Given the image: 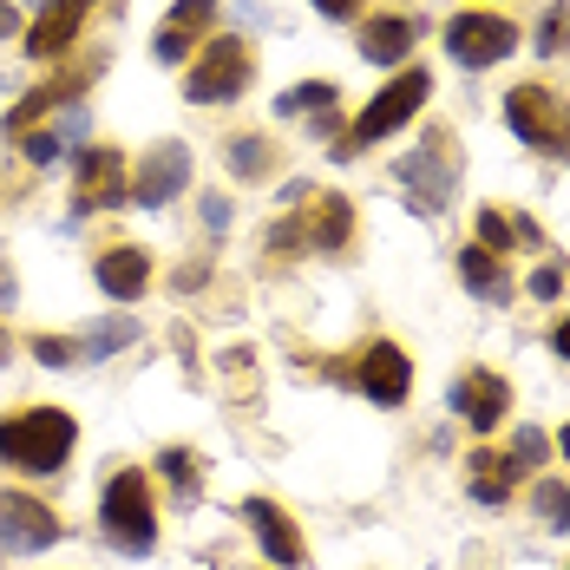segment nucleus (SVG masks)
Returning <instances> with one entry per match:
<instances>
[{
	"mask_svg": "<svg viewBox=\"0 0 570 570\" xmlns=\"http://www.w3.org/2000/svg\"><path fill=\"white\" fill-rule=\"evenodd\" d=\"M72 440H79V426L59 406H27V413L0 420V459L20 465V472H59Z\"/></svg>",
	"mask_w": 570,
	"mask_h": 570,
	"instance_id": "nucleus-1",
	"label": "nucleus"
},
{
	"mask_svg": "<svg viewBox=\"0 0 570 570\" xmlns=\"http://www.w3.org/2000/svg\"><path fill=\"white\" fill-rule=\"evenodd\" d=\"M426 92H433V79H426V66H413V72H400V79H387L374 99H367V112L354 118V131L347 138H335V158H354V151H367V145H381L387 131H400L406 118L426 106Z\"/></svg>",
	"mask_w": 570,
	"mask_h": 570,
	"instance_id": "nucleus-2",
	"label": "nucleus"
},
{
	"mask_svg": "<svg viewBox=\"0 0 570 570\" xmlns=\"http://www.w3.org/2000/svg\"><path fill=\"white\" fill-rule=\"evenodd\" d=\"M99 531L112 538L118 551H131V558H145V551L158 544L151 485H145V472H138V465H125L112 485H106V499H99Z\"/></svg>",
	"mask_w": 570,
	"mask_h": 570,
	"instance_id": "nucleus-3",
	"label": "nucleus"
},
{
	"mask_svg": "<svg viewBox=\"0 0 570 570\" xmlns=\"http://www.w3.org/2000/svg\"><path fill=\"white\" fill-rule=\"evenodd\" d=\"M505 125H512L524 145L551 151V158H570V106L544 86H512L505 92Z\"/></svg>",
	"mask_w": 570,
	"mask_h": 570,
	"instance_id": "nucleus-4",
	"label": "nucleus"
},
{
	"mask_svg": "<svg viewBox=\"0 0 570 570\" xmlns=\"http://www.w3.org/2000/svg\"><path fill=\"white\" fill-rule=\"evenodd\" d=\"M249 86V47L243 40H204L197 66L184 72V99L190 106H229Z\"/></svg>",
	"mask_w": 570,
	"mask_h": 570,
	"instance_id": "nucleus-5",
	"label": "nucleus"
},
{
	"mask_svg": "<svg viewBox=\"0 0 570 570\" xmlns=\"http://www.w3.org/2000/svg\"><path fill=\"white\" fill-rule=\"evenodd\" d=\"M518 47V27L505 13H453L446 20V53L459 66H499Z\"/></svg>",
	"mask_w": 570,
	"mask_h": 570,
	"instance_id": "nucleus-6",
	"label": "nucleus"
},
{
	"mask_svg": "<svg viewBox=\"0 0 570 570\" xmlns=\"http://www.w3.org/2000/svg\"><path fill=\"white\" fill-rule=\"evenodd\" d=\"M400 177L413 184V210H446V197H453V138L433 131L426 151L400 165Z\"/></svg>",
	"mask_w": 570,
	"mask_h": 570,
	"instance_id": "nucleus-7",
	"label": "nucleus"
},
{
	"mask_svg": "<svg viewBox=\"0 0 570 570\" xmlns=\"http://www.w3.org/2000/svg\"><path fill=\"white\" fill-rule=\"evenodd\" d=\"M59 538V518L27 499V492H0V551H47Z\"/></svg>",
	"mask_w": 570,
	"mask_h": 570,
	"instance_id": "nucleus-8",
	"label": "nucleus"
},
{
	"mask_svg": "<svg viewBox=\"0 0 570 570\" xmlns=\"http://www.w3.org/2000/svg\"><path fill=\"white\" fill-rule=\"evenodd\" d=\"M190 184V151L184 145H158L145 165H138V177H131V204H145V210H158V204H171L177 190Z\"/></svg>",
	"mask_w": 570,
	"mask_h": 570,
	"instance_id": "nucleus-9",
	"label": "nucleus"
},
{
	"mask_svg": "<svg viewBox=\"0 0 570 570\" xmlns=\"http://www.w3.org/2000/svg\"><path fill=\"white\" fill-rule=\"evenodd\" d=\"M125 197V158L112 145H86L79 151V190H72V210H106Z\"/></svg>",
	"mask_w": 570,
	"mask_h": 570,
	"instance_id": "nucleus-10",
	"label": "nucleus"
},
{
	"mask_svg": "<svg viewBox=\"0 0 570 570\" xmlns=\"http://www.w3.org/2000/svg\"><path fill=\"white\" fill-rule=\"evenodd\" d=\"M453 413L472 426V433H492L505 413H512V387L499 381V374H465L453 387Z\"/></svg>",
	"mask_w": 570,
	"mask_h": 570,
	"instance_id": "nucleus-11",
	"label": "nucleus"
},
{
	"mask_svg": "<svg viewBox=\"0 0 570 570\" xmlns=\"http://www.w3.org/2000/svg\"><path fill=\"white\" fill-rule=\"evenodd\" d=\"M86 13H92V0H53V7L33 20L27 53L33 59H66L72 53V40H79V27H86Z\"/></svg>",
	"mask_w": 570,
	"mask_h": 570,
	"instance_id": "nucleus-12",
	"label": "nucleus"
},
{
	"mask_svg": "<svg viewBox=\"0 0 570 570\" xmlns=\"http://www.w3.org/2000/svg\"><path fill=\"white\" fill-rule=\"evenodd\" d=\"M354 381L367 387V400L400 406V400H406V387H413V367H406V354H400L394 342H374L367 354H361V374H354Z\"/></svg>",
	"mask_w": 570,
	"mask_h": 570,
	"instance_id": "nucleus-13",
	"label": "nucleus"
},
{
	"mask_svg": "<svg viewBox=\"0 0 570 570\" xmlns=\"http://www.w3.org/2000/svg\"><path fill=\"white\" fill-rule=\"evenodd\" d=\"M243 518H249L256 544L269 551V564H283V570H295V564H302V531L288 524V512H283V505H269V499H249V505H243Z\"/></svg>",
	"mask_w": 570,
	"mask_h": 570,
	"instance_id": "nucleus-14",
	"label": "nucleus"
},
{
	"mask_svg": "<svg viewBox=\"0 0 570 570\" xmlns=\"http://www.w3.org/2000/svg\"><path fill=\"white\" fill-rule=\"evenodd\" d=\"M210 13H217V0H177L171 13H165V27H158V40H151V53L158 66H177V59L197 47V33L210 27Z\"/></svg>",
	"mask_w": 570,
	"mask_h": 570,
	"instance_id": "nucleus-15",
	"label": "nucleus"
},
{
	"mask_svg": "<svg viewBox=\"0 0 570 570\" xmlns=\"http://www.w3.org/2000/svg\"><path fill=\"white\" fill-rule=\"evenodd\" d=\"M347 229H354V204H347L342 190H322V197L302 210L295 236H302V243H315V249H342Z\"/></svg>",
	"mask_w": 570,
	"mask_h": 570,
	"instance_id": "nucleus-16",
	"label": "nucleus"
},
{
	"mask_svg": "<svg viewBox=\"0 0 570 570\" xmlns=\"http://www.w3.org/2000/svg\"><path fill=\"white\" fill-rule=\"evenodd\" d=\"M92 276H99V288H106V295H118V302H138V295H145V283H151V256L125 243V249H106V256L92 263Z\"/></svg>",
	"mask_w": 570,
	"mask_h": 570,
	"instance_id": "nucleus-17",
	"label": "nucleus"
},
{
	"mask_svg": "<svg viewBox=\"0 0 570 570\" xmlns=\"http://www.w3.org/2000/svg\"><path fill=\"white\" fill-rule=\"evenodd\" d=\"M86 86H92V66L66 72V79H53V86H33V92L7 112V131H13V138H27V131H33V118H47L53 106H66V99H72V92H86Z\"/></svg>",
	"mask_w": 570,
	"mask_h": 570,
	"instance_id": "nucleus-18",
	"label": "nucleus"
},
{
	"mask_svg": "<svg viewBox=\"0 0 570 570\" xmlns=\"http://www.w3.org/2000/svg\"><path fill=\"white\" fill-rule=\"evenodd\" d=\"M406 47H413V20H400V13H381V20H367V33H361V53L374 59V66H394Z\"/></svg>",
	"mask_w": 570,
	"mask_h": 570,
	"instance_id": "nucleus-19",
	"label": "nucleus"
},
{
	"mask_svg": "<svg viewBox=\"0 0 570 570\" xmlns=\"http://www.w3.org/2000/svg\"><path fill=\"white\" fill-rule=\"evenodd\" d=\"M459 276H465V288H479L485 302H505V295H512V283H505V269H499V256H492L485 243H479V249H472V243L459 249Z\"/></svg>",
	"mask_w": 570,
	"mask_h": 570,
	"instance_id": "nucleus-20",
	"label": "nucleus"
},
{
	"mask_svg": "<svg viewBox=\"0 0 570 570\" xmlns=\"http://www.w3.org/2000/svg\"><path fill=\"white\" fill-rule=\"evenodd\" d=\"M138 342V322L131 315H112V322H92L86 335H79V361H106V354H118V347Z\"/></svg>",
	"mask_w": 570,
	"mask_h": 570,
	"instance_id": "nucleus-21",
	"label": "nucleus"
},
{
	"mask_svg": "<svg viewBox=\"0 0 570 570\" xmlns=\"http://www.w3.org/2000/svg\"><path fill=\"white\" fill-rule=\"evenodd\" d=\"M276 165H283V158H276V145H269L263 131H249V138L229 145V171L249 177V184H256V177H276Z\"/></svg>",
	"mask_w": 570,
	"mask_h": 570,
	"instance_id": "nucleus-22",
	"label": "nucleus"
},
{
	"mask_svg": "<svg viewBox=\"0 0 570 570\" xmlns=\"http://www.w3.org/2000/svg\"><path fill=\"white\" fill-rule=\"evenodd\" d=\"M472 499H485V505H499L505 492H512V459H499V453H472Z\"/></svg>",
	"mask_w": 570,
	"mask_h": 570,
	"instance_id": "nucleus-23",
	"label": "nucleus"
},
{
	"mask_svg": "<svg viewBox=\"0 0 570 570\" xmlns=\"http://www.w3.org/2000/svg\"><path fill=\"white\" fill-rule=\"evenodd\" d=\"M322 106H335V86L328 79H315V86H288L283 99H276V112H322Z\"/></svg>",
	"mask_w": 570,
	"mask_h": 570,
	"instance_id": "nucleus-24",
	"label": "nucleus"
},
{
	"mask_svg": "<svg viewBox=\"0 0 570 570\" xmlns=\"http://www.w3.org/2000/svg\"><path fill=\"white\" fill-rule=\"evenodd\" d=\"M538 518H544L551 531H570V485L544 479V485H538Z\"/></svg>",
	"mask_w": 570,
	"mask_h": 570,
	"instance_id": "nucleus-25",
	"label": "nucleus"
},
{
	"mask_svg": "<svg viewBox=\"0 0 570 570\" xmlns=\"http://www.w3.org/2000/svg\"><path fill=\"white\" fill-rule=\"evenodd\" d=\"M158 472L171 479V485L184 492V499H197V459L184 453V446H171V453H158Z\"/></svg>",
	"mask_w": 570,
	"mask_h": 570,
	"instance_id": "nucleus-26",
	"label": "nucleus"
},
{
	"mask_svg": "<svg viewBox=\"0 0 570 570\" xmlns=\"http://www.w3.org/2000/svg\"><path fill=\"white\" fill-rule=\"evenodd\" d=\"M544 453H551V440H544V433H538V426H524V433H518L512 440V472H524V465H544Z\"/></svg>",
	"mask_w": 570,
	"mask_h": 570,
	"instance_id": "nucleus-27",
	"label": "nucleus"
},
{
	"mask_svg": "<svg viewBox=\"0 0 570 570\" xmlns=\"http://www.w3.org/2000/svg\"><path fill=\"white\" fill-rule=\"evenodd\" d=\"M564 33H570V7H551L544 27H538V53H564Z\"/></svg>",
	"mask_w": 570,
	"mask_h": 570,
	"instance_id": "nucleus-28",
	"label": "nucleus"
},
{
	"mask_svg": "<svg viewBox=\"0 0 570 570\" xmlns=\"http://www.w3.org/2000/svg\"><path fill=\"white\" fill-rule=\"evenodd\" d=\"M33 361H47V367H72V361H79V342H53V335H40V342H33Z\"/></svg>",
	"mask_w": 570,
	"mask_h": 570,
	"instance_id": "nucleus-29",
	"label": "nucleus"
},
{
	"mask_svg": "<svg viewBox=\"0 0 570 570\" xmlns=\"http://www.w3.org/2000/svg\"><path fill=\"white\" fill-rule=\"evenodd\" d=\"M479 236H485V249H492V256H499V249H505V243H512V224H505V217H499V210H479Z\"/></svg>",
	"mask_w": 570,
	"mask_h": 570,
	"instance_id": "nucleus-30",
	"label": "nucleus"
},
{
	"mask_svg": "<svg viewBox=\"0 0 570 570\" xmlns=\"http://www.w3.org/2000/svg\"><path fill=\"white\" fill-rule=\"evenodd\" d=\"M204 224H210V229L229 224V204H224V197H204Z\"/></svg>",
	"mask_w": 570,
	"mask_h": 570,
	"instance_id": "nucleus-31",
	"label": "nucleus"
},
{
	"mask_svg": "<svg viewBox=\"0 0 570 570\" xmlns=\"http://www.w3.org/2000/svg\"><path fill=\"white\" fill-rule=\"evenodd\" d=\"M558 288H564L558 269H538V276H531V295H558Z\"/></svg>",
	"mask_w": 570,
	"mask_h": 570,
	"instance_id": "nucleus-32",
	"label": "nucleus"
},
{
	"mask_svg": "<svg viewBox=\"0 0 570 570\" xmlns=\"http://www.w3.org/2000/svg\"><path fill=\"white\" fill-rule=\"evenodd\" d=\"M315 7H322L328 20H342V13H354V0H315Z\"/></svg>",
	"mask_w": 570,
	"mask_h": 570,
	"instance_id": "nucleus-33",
	"label": "nucleus"
},
{
	"mask_svg": "<svg viewBox=\"0 0 570 570\" xmlns=\"http://www.w3.org/2000/svg\"><path fill=\"white\" fill-rule=\"evenodd\" d=\"M551 347H558V354L570 361V322H558V328H551Z\"/></svg>",
	"mask_w": 570,
	"mask_h": 570,
	"instance_id": "nucleus-34",
	"label": "nucleus"
},
{
	"mask_svg": "<svg viewBox=\"0 0 570 570\" xmlns=\"http://www.w3.org/2000/svg\"><path fill=\"white\" fill-rule=\"evenodd\" d=\"M0 33H13V13H7V0H0Z\"/></svg>",
	"mask_w": 570,
	"mask_h": 570,
	"instance_id": "nucleus-35",
	"label": "nucleus"
},
{
	"mask_svg": "<svg viewBox=\"0 0 570 570\" xmlns=\"http://www.w3.org/2000/svg\"><path fill=\"white\" fill-rule=\"evenodd\" d=\"M558 446H564V459H570V426H564V433H558Z\"/></svg>",
	"mask_w": 570,
	"mask_h": 570,
	"instance_id": "nucleus-36",
	"label": "nucleus"
},
{
	"mask_svg": "<svg viewBox=\"0 0 570 570\" xmlns=\"http://www.w3.org/2000/svg\"><path fill=\"white\" fill-rule=\"evenodd\" d=\"M0 361H7V335H0Z\"/></svg>",
	"mask_w": 570,
	"mask_h": 570,
	"instance_id": "nucleus-37",
	"label": "nucleus"
}]
</instances>
